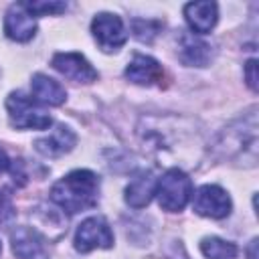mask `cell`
I'll list each match as a JSON object with an SVG mask.
<instances>
[{"label":"cell","instance_id":"obj_23","mask_svg":"<svg viewBox=\"0 0 259 259\" xmlns=\"http://www.w3.org/2000/svg\"><path fill=\"white\" fill-rule=\"evenodd\" d=\"M170 259H188L186 257V253H184V249H182V245L178 243V245H174V253L170 255Z\"/></svg>","mask_w":259,"mask_h":259},{"label":"cell","instance_id":"obj_24","mask_svg":"<svg viewBox=\"0 0 259 259\" xmlns=\"http://www.w3.org/2000/svg\"><path fill=\"white\" fill-rule=\"evenodd\" d=\"M255 247H257V239H253L249 245V259H255Z\"/></svg>","mask_w":259,"mask_h":259},{"label":"cell","instance_id":"obj_25","mask_svg":"<svg viewBox=\"0 0 259 259\" xmlns=\"http://www.w3.org/2000/svg\"><path fill=\"white\" fill-rule=\"evenodd\" d=\"M0 253H2V245H0Z\"/></svg>","mask_w":259,"mask_h":259},{"label":"cell","instance_id":"obj_13","mask_svg":"<svg viewBox=\"0 0 259 259\" xmlns=\"http://www.w3.org/2000/svg\"><path fill=\"white\" fill-rule=\"evenodd\" d=\"M178 59L186 67H206L212 59V47L194 34L178 36Z\"/></svg>","mask_w":259,"mask_h":259},{"label":"cell","instance_id":"obj_19","mask_svg":"<svg viewBox=\"0 0 259 259\" xmlns=\"http://www.w3.org/2000/svg\"><path fill=\"white\" fill-rule=\"evenodd\" d=\"M2 172H10L12 178H14V182L18 180V184H24V182H26V174L22 172L20 160H10L8 154L0 148V174H2Z\"/></svg>","mask_w":259,"mask_h":259},{"label":"cell","instance_id":"obj_11","mask_svg":"<svg viewBox=\"0 0 259 259\" xmlns=\"http://www.w3.org/2000/svg\"><path fill=\"white\" fill-rule=\"evenodd\" d=\"M125 77L136 85H162L164 69L156 59L148 55H136L125 67Z\"/></svg>","mask_w":259,"mask_h":259},{"label":"cell","instance_id":"obj_8","mask_svg":"<svg viewBox=\"0 0 259 259\" xmlns=\"http://www.w3.org/2000/svg\"><path fill=\"white\" fill-rule=\"evenodd\" d=\"M4 32H6L8 38H12L16 42H24V40H30L34 36V32H36V18L28 12L24 2L12 4L6 10Z\"/></svg>","mask_w":259,"mask_h":259},{"label":"cell","instance_id":"obj_7","mask_svg":"<svg viewBox=\"0 0 259 259\" xmlns=\"http://www.w3.org/2000/svg\"><path fill=\"white\" fill-rule=\"evenodd\" d=\"M194 196V212L200 217H208V219H225L231 214V198L229 194L217 186V184H204L200 186L196 192H192Z\"/></svg>","mask_w":259,"mask_h":259},{"label":"cell","instance_id":"obj_22","mask_svg":"<svg viewBox=\"0 0 259 259\" xmlns=\"http://www.w3.org/2000/svg\"><path fill=\"white\" fill-rule=\"evenodd\" d=\"M245 79H247V85L253 91H257V61L255 59L245 63Z\"/></svg>","mask_w":259,"mask_h":259},{"label":"cell","instance_id":"obj_2","mask_svg":"<svg viewBox=\"0 0 259 259\" xmlns=\"http://www.w3.org/2000/svg\"><path fill=\"white\" fill-rule=\"evenodd\" d=\"M214 148L223 160H233L237 164L255 166L257 162V113L251 109L241 119L225 127L214 142Z\"/></svg>","mask_w":259,"mask_h":259},{"label":"cell","instance_id":"obj_12","mask_svg":"<svg viewBox=\"0 0 259 259\" xmlns=\"http://www.w3.org/2000/svg\"><path fill=\"white\" fill-rule=\"evenodd\" d=\"M10 241H12V251L18 259H45L47 257L45 239L38 235V231L30 227H18L16 231H12Z\"/></svg>","mask_w":259,"mask_h":259},{"label":"cell","instance_id":"obj_21","mask_svg":"<svg viewBox=\"0 0 259 259\" xmlns=\"http://www.w3.org/2000/svg\"><path fill=\"white\" fill-rule=\"evenodd\" d=\"M12 214H14V206H12V200H10V196H8L4 190H0V223L8 221Z\"/></svg>","mask_w":259,"mask_h":259},{"label":"cell","instance_id":"obj_3","mask_svg":"<svg viewBox=\"0 0 259 259\" xmlns=\"http://www.w3.org/2000/svg\"><path fill=\"white\" fill-rule=\"evenodd\" d=\"M154 194L158 198V204L164 210L178 212L192 198V182L184 170L170 168L156 180V192Z\"/></svg>","mask_w":259,"mask_h":259},{"label":"cell","instance_id":"obj_6","mask_svg":"<svg viewBox=\"0 0 259 259\" xmlns=\"http://www.w3.org/2000/svg\"><path fill=\"white\" fill-rule=\"evenodd\" d=\"M91 32H93V38L97 40L99 49L105 53L119 51L127 38L121 18L111 12H99L91 22Z\"/></svg>","mask_w":259,"mask_h":259},{"label":"cell","instance_id":"obj_1","mask_svg":"<svg viewBox=\"0 0 259 259\" xmlns=\"http://www.w3.org/2000/svg\"><path fill=\"white\" fill-rule=\"evenodd\" d=\"M99 176L91 170H73L51 188V200L65 212L75 214L97 204Z\"/></svg>","mask_w":259,"mask_h":259},{"label":"cell","instance_id":"obj_17","mask_svg":"<svg viewBox=\"0 0 259 259\" xmlns=\"http://www.w3.org/2000/svg\"><path fill=\"white\" fill-rule=\"evenodd\" d=\"M200 251L206 259H235L237 257V245L219 237H206L200 243Z\"/></svg>","mask_w":259,"mask_h":259},{"label":"cell","instance_id":"obj_20","mask_svg":"<svg viewBox=\"0 0 259 259\" xmlns=\"http://www.w3.org/2000/svg\"><path fill=\"white\" fill-rule=\"evenodd\" d=\"M24 6L28 8V12L36 18L42 14H59L67 10V4L63 2H24Z\"/></svg>","mask_w":259,"mask_h":259},{"label":"cell","instance_id":"obj_18","mask_svg":"<svg viewBox=\"0 0 259 259\" xmlns=\"http://www.w3.org/2000/svg\"><path fill=\"white\" fill-rule=\"evenodd\" d=\"M160 28H162V22H158V20H146V18L132 20V30H134L136 38L142 42H152L154 36L160 32Z\"/></svg>","mask_w":259,"mask_h":259},{"label":"cell","instance_id":"obj_16","mask_svg":"<svg viewBox=\"0 0 259 259\" xmlns=\"http://www.w3.org/2000/svg\"><path fill=\"white\" fill-rule=\"evenodd\" d=\"M30 91H32L34 99H36L40 105H61V103L67 99L65 87H63L59 81H55V79H51V77H47V75H42V73L32 75Z\"/></svg>","mask_w":259,"mask_h":259},{"label":"cell","instance_id":"obj_14","mask_svg":"<svg viewBox=\"0 0 259 259\" xmlns=\"http://www.w3.org/2000/svg\"><path fill=\"white\" fill-rule=\"evenodd\" d=\"M184 18L196 34H206L219 20V6L214 2H190L184 6Z\"/></svg>","mask_w":259,"mask_h":259},{"label":"cell","instance_id":"obj_15","mask_svg":"<svg viewBox=\"0 0 259 259\" xmlns=\"http://www.w3.org/2000/svg\"><path fill=\"white\" fill-rule=\"evenodd\" d=\"M156 192V178L150 170H144L134 176V180L125 186V202L132 208H144L152 200Z\"/></svg>","mask_w":259,"mask_h":259},{"label":"cell","instance_id":"obj_9","mask_svg":"<svg viewBox=\"0 0 259 259\" xmlns=\"http://www.w3.org/2000/svg\"><path fill=\"white\" fill-rule=\"evenodd\" d=\"M53 67L77 83H93L97 79V71L93 65L79 53H57L53 57Z\"/></svg>","mask_w":259,"mask_h":259},{"label":"cell","instance_id":"obj_10","mask_svg":"<svg viewBox=\"0 0 259 259\" xmlns=\"http://www.w3.org/2000/svg\"><path fill=\"white\" fill-rule=\"evenodd\" d=\"M75 142H77V136L75 132L69 127V125H55L47 136L38 138L34 142V148L38 154L47 156V158H59L67 152H71L75 148Z\"/></svg>","mask_w":259,"mask_h":259},{"label":"cell","instance_id":"obj_5","mask_svg":"<svg viewBox=\"0 0 259 259\" xmlns=\"http://www.w3.org/2000/svg\"><path fill=\"white\" fill-rule=\"evenodd\" d=\"M73 243L79 253H89L93 249H109L113 247V233L105 219L89 217L77 227Z\"/></svg>","mask_w":259,"mask_h":259},{"label":"cell","instance_id":"obj_4","mask_svg":"<svg viewBox=\"0 0 259 259\" xmlns=\"http://www.w3.org/2000/svg\"><path fill=\"white\" fill-rule=\"evenodd\" d=\"M8 119L16 130H47L53 119L40 107V103L22 91H14L6 99Z\"/></svg>","mask_w":259,"mask_h":259}]
</instances>
